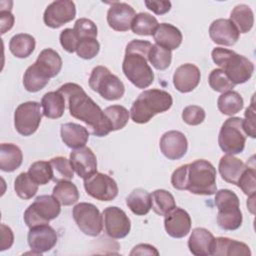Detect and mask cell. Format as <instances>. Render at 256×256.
<instances>
[{"mask_svg":"<svg viewBox=\"0 0 256 256\" xmlns=\"http://www.w3.org/2000/svg\"><path fill=\"white\" fill-rule=\"evenodd\" d=\"M58 91L64 96L70 115L84 122L93 135L104 137L112 131L104 111L86 94L80 85L71 82L65 83Z\"/></svg>","mask_w":256,"mask_h":256,"instance_id":"obj_1","label":"cell"},{"mask_svg":"<svg viewBox=\"0 0 256 256\" xmlns=\"http://www.w3.org/2000/svg\"><path fill=\"white\" fill-rule=\"evenodd\" d=\"M177 190H188L196 195H213L217 191L216 169L207 160L198 159L177 168L171 176Z\"/></svg>","mask_w":256,"mask_h":256,"instance_id":"obj_2","label":"cell"},{"mask_svg":"<svg viewBox=\"0 0 256 256\" xmlns=\"http://www.w3.org/2000/svg\"><path fill=\"white\" fill-rule=\"evenodd\" d=\"M152 44L135 39L126 46L122 70L126 78L137 88L149 87L154 81V73L148 64V53Z\"/></svg>","mask_w":256,"mask_h":256,"instance_id":"obj_3","label":"cell"},{"mask_svg":"<svg viewBox=\"0 0 256 256\" xmlns=\"http://www.w3.org/2000/svg\"><path fill=\"white\" fill-rule=\"evenodd\" d=\"M172 96L161 89H148L139 94L129 111L133 122L147 123L156 114L163 113L171 108Z\"/></svg>","mask_w":256,"mask_h":256,"instance_id":"obj_4","label":"cell"},{"mask_svg":"<svg viewBox=\"0 0 256 256\" xmlns=\"http://www.w3.org/2000/svg\"><path fill=\"white\" fill-rule=\"evenodd\" d=\"M213 62L220 66L234 85L247 82L254 72L253 63L232 50L216 47L211 53Z\"/></svg>","mask_w":256,"mask_h":256,"instance_id":"obj_5","label":"cell"},{"mask_svg":"<svg viewBox=\"0 0 256 256\" xmlns=\"http://www.w3.org/2000/svg\"><path fill=\"white\" fill-rule=\"evenodd\" d=\"M215 193V205L218 209V226L228 231L238 229L243 220L238 196L229 189H221Z\"/></svg>","mask_w":256,"mask_h":256,"instance_id":"obj_6","label":"cell"},{"mask_svg":"<svg viewBox=\"0 0 256 256\" xmlns=\"http://www.w3.org/2000/svg\"><path fill=\"white\" fill-rule=\"evenodd\" d=\"M89 86L102 98L109 101L122 98L125 92L123 82L105 66L93 68L89 77Z\"/></svg>","mask_w":256,"mask_h":256,"instance_id":"obj_7","label":"cell"},{"mask_svg":"<svg viewBox=\"0 0 256 256\" xmlns=\"http://www.w3.org/2000/svg\"><path fill=\"white\" fill-rule=\"evenodd\" d=\"M60 212L61 203L53 195H40L24 212V222L29 228L49 224Z\"/></svg>","mask_w":256,"mask_h":256,"instance_id":"obj_8","label":"cell"},{"mask_svg":"<svg viewBox=\"0 0 256 256\" xmlns=\"http://www.w3.org/2000/svg\"><path fill=\"white\" fill-rule=\"evenodd\" d=\"M246 134L243 129V119L231 117L224 121L221 126L218 144L223 152L235 155L243 152L246 142Z\"/></svg>","mask_w":256,"mask_h":256,"instance_id":"obj_9","label":"cell"},{"mask_svg":"<svg viewBox=\"0 0 256 256\" xmlns=\"http://www.w3.org/2000/svg\"><path fill=\"white\" fill-rule=\"evenodd\" d=\"M72 215L78 228L92 237L100 235L103 229V216L99 209L91 203L81 202L74 206Z\"/></svg>","mask_w":256,"mask_h":256,"instance_id":"obj_10","label":"cell"},{"mask_svg":"<svg viewBox=\"0 0 256 256\" xmlns=\"http://www.w3.org/2000/svg\"><path fill=\"white\" fill-rule=\"evenodd\" d=\"M43 112L41 104L36 101L21 103L14 112V126L22 136H30L38 129Z\"/></svg>","mask_w":256,"mask_h":256,"instance_id":"obj_11","label":"cell"},{"mask_svg":"<svg viewBox=\"0 0 256 256\" xmlns=\"http://www.w3.org/2000/svg\"><path fill=\"white\" fill-rule=\"evenodd\" d=\"M86 193L99 201H111L118 195L116 181L107 174L96 172L84 180Z\"/></svg>","mask_w":256,"mask_h":256,"instance_id":"obj_12","label":"cell"},{"mask_svg":"<svg viewBox=\"0 0 256 256\" xmlns=\"http://www.w3.org/2000/svg\"><path fill=\"white\" fill-rule=\"evenodd\" d=\"M103 224L107 235L114 239L126 237L131 229V222L126 213L116 206H110L103 210Z\"/></svg>","mask_w":256,"mask_h":256,"instance_id":"obj_13","label":"cell"},{"mask_svg":"<svg viewBox=\"0 0 256 256\" xmlns=\"http://www.w3.org/2000/svg\"><path fill=\"white\" fill-rule=\"evenodd\" d=\"M76 16V7L73 1L59 0L47 6L44 11L43 20L50 28H59L63 24L72 21Z\"/></svg>","mask_w":256,"mask_h":256,"instance_id":"obj_14","label":"cell"},{"mask_svg":"<svg viewBox=\"0 0 256 256\" xmlns=\"http://www.w3.org/2000/svg\"><path fill=\"white\" fill-rule=\"evenodd\" d=\"M28 245L37 255L50 251L57 243L58 236L53 227L48 224L31 227L28 236Z\"/></svg>","mask_w":256,"mask_h":256,"instance_id":"obj_15","label":"cell"},{"mask_svg":"<svg viewBox=\"0 0 256 256\" xmlns=\"http://www.w3.org/2000/svg\"><path fill=\"white\" fill-rule=\"evenodd\" d=\"M70 163L76 174L83 180L97 172V158L88 147L74 149L70 153Z\"/></svg>","mask_w":256,"mask_h":256,"instance_id":"obj_16","label":"cell"},{"mask_svg":"<svg viewBox=\"0 0 256 256\" xmlns=\"http://www.w3.org/2000/svg\"><path fill=\"white\" fill-rule=\"evenodd\" d=\"M160 150L163 155L170 160H178L182 158L188 149V141L186 136L176 130L165 132L160 139Z\"/></svg>","mask_w":256,"mask_h":256,"instance_id":"obj_17","label":"cell"},{"mask_svg":"<svg viewBox=\"0 0 256 256\" xmlns=\"http://www.w3.org/2000/svg\"><path fill=\"white\" fill-rule=\"evenodd\" d=\"M136 13L135 10L124 2H113L107 12V22L115 31H128Z\"/></svg>","mask_w":256,"mask_h":256,"instance_id":"obj_18","label":"cell"},{"mask_svg":"<svg viewBox=\"0 0 256 256\" xmlns=\"http://www.w3.org/2000/svg\"><path fill=\"white\" fill-rule=\"evenodd\" d=\"M209 36L211 40L219 45L232 46L240 36L239 31L230 19L214 20L209 27Z\"/></svg>","mask_w":256,"mask_h":256,"instance_id":"obj_19","label":"cell"},{"mask_svg":"<svg viewBox=\"0 0 256 256\" xmlns=\"http://www.w3.org/2000/svg\"><path fill=\"white\" fill-rule=\"evenodd\" d=\"M164 227L167 234L173 238H183L190 232V215L182 208L175 207L170 213L165 215Z\"/></svg>","mask_w":256,"mask_h":256,"instance_id":"obj_20","label":"cell"},{"mask_svg":"<svg viewBox=\"0 0 256 256\" xmlns=\"http://www.w3.org/2000/svg\"><path fill=\"white\" fill-rule=\"evenodd\" d=\"M201 74L199 68L191 63L179 66L173 75L174 87L181 93H187L194 90L200 82Z\"/></svg>","mask_w":256,"mask_h":256,"instance_id":"obj_21","label":"cell"},{"mask_svg":"<svg viewBox=\"0 0 256 256\" xmlns=\"http://www.w3.org/2000/svg\"><path fill=\"white\" fill-rule=\"evenodd\" d=\"M215 237L213 234L202 227L192 230L188 240V248L195 256L213 255Z\"/></svg>","mask_w":256,"mask_h":256,"instance_id":"obj_22","label":"cell"},{"mask_svg":"<svg viewBox=\"0 0 256 256\" xmlns=\"http://www.w3.org/2000/svg\"><path fill=\"white\" fill-rule=\"evenodd\" d=\"M153 38L157 45L171 51L181 45L183 36L181 31L174 25L170 23H160L153 33Z\"/></svg>","mask_w":256,"mask_h":256,"instance_id":"obj_23","label":"cell"},{"mask_svg":"<svg viewBox=\"0 0 256 256\" xmlns=\"http://www.w3.org/2000/svg\"><path fill=\"white\" fill-rule=\"evenodd\" d=\"M61 139L64 144L72 149L84 147L89 139L88 130L77 123H65L60 128Z\"/></svg>","mask_w":256,"mask_h":256,"instance_id":"obj_24","label":"cell"},{"mask_svg":"<svg viewBox=\"0 0 256 256\" xmlns=\"http://www.w3.org/2000/svg\"><path fill=\"white\" fill-rule=\"evenodd\" d=\"M246 167L247 165L242 160L229 154L221 157L218 165L222 179L234 185H237V182Z\"/></svg>","mask_w":256,"mask_h":256,"instance_id":"obj_25","label":"cell"},{"mask_svg":"<svg viewBox=\"0 0 256 256\" xmlns=\"http://www.w3.org/2000/svg\"><path fill=\"white\" fill-rule=\"evenodd\" d=\"M35 64L49 78L57 76L62 69V59L60 55L51 48L42 50L38 55Z\"/></svg>","mask_w":256,"mask_h":256,"instance_id":"obj_26","label":"cell"},{"mask_svg":"<svg viewBox=\"0 0 256 256\" xmlns=\"http://www.w3.org/2000/svg\"><path fill=\"white\" fill-rule=\"evenodd\" d=\"M213 255L219 256H233V255H243L250 256L251 251L247 244L230 239L227 237L215 238Z\"/></svg>","mask_w":256,"mask_h":256,"instance_id":"obj_27","label":"cell"},{"mask_svg":"<svg viewBox=\"0 0 256 256\" xmlns=\"http://www.w3.org/2000/svg\"><path fill=\"white\" fill-rule=\"evenodd\" d=\"M23 161L21 149L12 143H2L0 146V169L13 172L18 169Z\"/></svg>","mask_w":256,"mask_h":256,"instance_id":"obj_28","label":"cell"},{"mask_svg":"<svg viewBox=\"0 0 256 256\" xmlns=\"http://www.w3.org/2000/svg\"><path fill=\"white\" fill-rule=\"evenodd\" d=\"M65 104V98L58 90L48 92L41 100L43 115L50 119H58L64 114Z\"/></svg>","mask_w":256,"mask_h":256,"instance_id":"obj_29","label":"cell"},{"mask_svg":"<svg viewBox=\"0 0 256 256\" xmlns=\"http://www.w3.org/2000/svg\"><path fill=\"white\" fill-rule=\"evenodd\" d=\"M126 204L135 215H146L152 208L151 194L142 188L134 189L126 198Z\"/></svg>","mask_w":256,"mask_h":256,"instance_id":"obj_30","label":"cell"},{"mask_svg":"<svg viewBox=\"0 0 256 256\" xmlns=\"http://www.w3.org/2000/svg\"><path fill=\"white\" fill-rule=\"evenodd\" d=\"M35 38L26 33H19L14 35L9 42V49L11 53L17 58L29 57L35 49Z\"/></svg>","mask_w":256,"mask_h":256,"instance_id":"obj_31","label":"cell"},{"mask_svg":"<svg viewBox=\"0 0 256 256\" xmlns=\"http://www.w3.org/2000/svg\"><path fill=\"white\" fill-rule=\"evenodd\" d=\"M230 20L235 25L239 33L249 32L254 24V15L251 8L246 4H239L233 8Z\"/></svg>","mask_w":256,"mask_h":256,"instance_id":"obj_32","label":"cell"},{"mask_svg":"<svg viewBox=\"0 0 256 256\" xmlns=\"http://www.w3.org/2000/svg\"><path fill=\"white\" fill-rule=\"evenodd\" d=\"M244 101L242 96L233 90L222 93L217 101V107L219 111L228 116H232L241 111L243 108Z\"/></svg>","mask_w":256,"mask_h":256,"instance_id":"obj_33","label":"cell"},{"mask_svg":"<svg viewBox=\"0 0 256 256\" xmlns=\"http://www.w3.org/2000/svg\"><path fill=\"white\" fill-rule=\"evenodd\" d=\"M49 80L50 78L34 63L26 69L23 76V85L28 92H38L48 84Z\"/></svg>","mask_w":256,"mask_h":256,"instance_id":"obj_34","label":"cell"},{"mask_svg":"<svg viewBox=\"0 0 256 256\" xmlns=\"http://www.w3.org/2000/svg\"><path fill=\"white\" fill-rule=\"evenodd\" d=\"M151 200L153 211L160 216L167 215L176 207L173 195L164 189H157L153 191L151 194Z\"/></svg>","mask_w":256,"mask_h":256,"instance_id":"obj_35","label":"cell"},{"mask_svg":"<svg viewBox=\"0 0 256 256\" xmlns=\"http://www.w3.org/2000/svg\"><path fill=\"white\" fill-rule=\"evenodd\" d=\"M52 195L64 206H70L79 200V191L76 185L70 181L57 182Z\"/></svg>","mask_w":256,"mask_h":256,"instance_id":"obj_36","label":"cell"},{"mask_svg":"<svg viewBox=\"0 0 256 256\" xmlns=\"http://www.w3.org/2000/svg\"><path fill=\"white\" fill-rule=\"evenodd\" d=\"M158 24L159 23L154 16L149 13L141 12L135 15L131 25V29L133 33L137 35L148 36L153 35Z\"/></svg>","mask_w":256,"mask_h":256,"instance_id":"obj_37","label":"cell"},{"mask_svg":"<svg viewBox=\"0 0 256 256\" xmlns=\"http://www.w3.org/2000/svg\"><path fill=\"white\" fill-rule=\"evenodd\" d=\"M52 169V180L54 182L70 181L74 176V170L70 160L65 157H54L49 161Z\"/></svg>","mask_w":256,"mask_h":256,"instance_id":"obj_38","label":"cell"},{"mask_svg":"<svg viewBox=\"0 0 256 256\" xmlns=\"http://www.w3.org/2000/svg\"><path fill=\"white\" fill-rule=\"evenodd\" d=\"M14 190L16 194L24 199H31L38 191V184L29 176L28 172L20 173L14 181Z\"/></svg>","mask_w":256,"mask_h":256,"instance_id":"obj_39","label":"cell"},{"mask_svg":"<svg viewBox=\"0 0 256 256\" xmlns=\"http://www.w3.org/2000/svg\"><path fill=\"white\" fill-rule=\"evenodd\" d=\"M104 113L108 118L112 131L120 130L126 126L128 123L130 113L129 111L121 105H112L104 109Z\"/></svg>","mask_w":256,"mask_h":256,"instance_id":"obj_40","label":"cell"},{"mask_svg":"<svg viewBox=\"0 0 256 256\" xmlns=\"http://www.w3.org/2000/svg\"><path fill=\"white\" fill-rule=\"evenodd\" d=\"M172 60V53L170 50L163 48L157 44L152 45L148 53V62L157 70L167 69Z\"/></svg>","mask_w":256,"mask_h":256,"instance_id":"obj_41","label":"cell"},{"mask_svg":"<svg viewBox=\"0 0 256 256\" xmlns=\"http://www.w3.org/2000/svg\"><path fill=\"white\" fill-rule=\"evenodd\" d=\"M28 174L31 179L38 185L48 184L52 180L51 165L47 161H36L28 170Z\"/></svg>","mask_w":256,"mask_h":256,"instance_id":"obj_42","label":"cell"},{"mask_svg":"<svg viewBox=\"0 0 256 256\" xmlns=\"http://www.w3.org/2000/svg\"><path fill=\"white\" fill-rule=\"evenodd\" d=\"M208 82L210 87L214 91L220 92V93H225L227 91H230L235 86L222 69L212 70L209 74Z\"/></svg>","mask_w":256,"mask_h":256,"instance_id":"obj_43","label":"cell"},{"mask_svg":"<svg viewBox=\"0 0 256 256\" xmlns=\"http://www.w3.org/2000/svg\"><path fill=\"white\" fill-rule=\"evenodd\" d=\"M255 165L252 163L250 166L247 164L246 169L242 173L241 177L239 178L237 182V186L248 196H253L255 195L256 192V181H255Z\"/></svg>","mask_w":256,"mask_h":256,"instance_id":"obj_44","label":"cell"},{"mask_svg":"<svg viewBox=\"0 0 256 256\" xmlns=\"http://www.w3.org/2000/svg\"><path fill=\"white\" fill-rule=\"evenodd\" d=\"M100 50V44L96 38H83L78 41L76 47L77 55L85 60L94 58Z\"/></svg>","mask_w":256,"mask_h":256,"instance_id":"obj_45","label":"cell"},{"mask_svg":"<svg viewBox=\"0 0 256 256\" xmlns=\"http://www.w3.org/2000/svg\"><path fill=\"white\" fill-rule=\"evenodd\" d=\"M73 30L79 40L83 38H97L98 34L96 24L87 18L78 19L74 24Z\"/></svg>","mask_w":256,"mask_h":256,"instance_id":"obj_46","label":"cell"},{"mask_svg":"<svg viewBox=\"0 0 256 256\" xmlns=\"http://www.w3.org/2000/svg\"><path fill=\"white\" fill-rule=\"evenodd\" d=\"M206 117L205 111L202 107L197 105H189L184 108L182 112L183 121L192 126H196L201 124Z\"/></svg>","mask_w":256,"mask_h":256,"instance_id":"obj_47","label":"cell"},{"mask_svg":"<svg viewBox=\"0 0 256 256\" xmlns=\"http://www.w3.org/2000/svg\"><path fill=\"white\" fill-rule=\"evenodd\" d=\"M60 44L64 50L69 53H73L76 51V47L78 44V37L75 34L74 30L71 28H66L60 33Z\"/></svg>","mask_w":256,"mask_h":256,"instance_id":"obj_48","label":"cell"},{"mask_svg":"<svg viewBox=\"0 0 256 256\" xmlns=\"http://www.w3.org/2000/svg\"><path fill=\"white\" fill-rule=\"evenodd\" d=\"M243 129L247 136L251 138L256 137L255 133V108L254 98H252L250 106L245 111V119H243Z\"/></svg>","mask_w":256,"mask_h":256,"instance_id":"obj_49","label":"cell"},{"mask_svg":"<svg viewBox=\"0 0 256 256\" xmlns=\"http://www.w3.org/2000/svg\"><path fill=\"white\" fill-rule=\"evenodd\" d=\"M146 7L154 12L157 15H163L170 11L171 9V2L170 1H148L145 2Z\"/></svg>","mask_w":256,"mask_h":256,"instance_id":"obj_50","label":"cell"},{"mask_svg":"<svg viewBox=\"0 0 256 256\" xmlns=\"http://www.w3.org/2000/svg\"><path fill=\"white\" fill-rule=\"evenodd\" d=\"M14 242V234L10 227L6 226L5 224H1V244L0 250L4 251L9 249Z\"/></svg>","mask_w":256,"mask_h":256,"instance_id":"obj_51","label":"cell"},{"mask_svg":"<svg viewBox=\"0 0 256 256\" xmlns=\"http://www.w3.org/2000/svg\"><path fill=\"white\" fill-rule=\"evenodd\" d=\"M14 16L11 13V9L0 10V23H1V34L6 33L14 25Z\"/></svg>","mask_w":256,"mask_h":256,"instance_id":"obj_52","label":"cell"},{"mask_svg":"<svg viewBox=\"0 0 256 256\" xmlns=\"http://www.w3.org/2000/svg\"><path fill=\"white\" fill-rule=\"evenodd\" d=\"M130 255H159L158 250L149 244H138L136 245L132 251L130 252Z\"/></svg>","mask_w":256,"mask_h":256,"instance_id":"obj_53","label":"cell"}]
</instances>
